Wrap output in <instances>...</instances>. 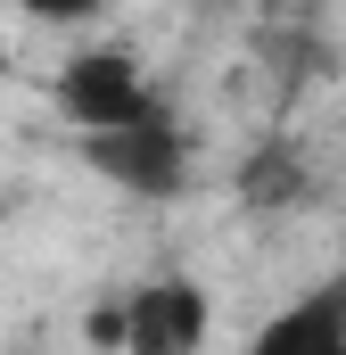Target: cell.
Returning <instances> with one entry per match:
<instances>
[{
  "instance_id": "1",
  "label": "cell",
  "mask_w": 346,
  "mask_h": 355,
  "mask_svg": "<svg viewBox=\"0 0 346 355\" xmlns=\"http://www.w3.org/2000/svg\"><path fill=\"white\" fill-rule=\"evenodd\" d=\"M75 141H83L91 174H107L116 190H132V198H181L190 174H198V132L173 107L140 116V124H116V132H75Z\"/></svg>"
},
{
  "instance_id": "2",
  "label": "cell",
  "mask_w": 346,
  "mask_h": 355,
  "mask_svg": "<svg viewBox=\"0 0 346 355\" xmlns=\"http://www.w3.org/2000/svg\"><path fill=\"white\" fill-rule=\"evenodd\" d=\"M157 107H165V99L149 91V75H140L132 50H75V58L58 67V116H66L75 132H116V124L157 116Z\"/></svg>"
},
{
  "instance_id": "3",
  "label": "cell",
  "mask_w": 346,
  "mask_h": 355,
  "mask_svg": "<svg viewBox=\"0 0 346 355\" xmlns=\"http://www.w3.org/2000/svg\"><path fill=\"white\" fill-rule=\"evenodd\" d=\"M132 306V347L124 355H198L215 331V297L198 272H149L140 289H124Z\"/></svg>"
},
{
  "instance_id": "4",
  "label": "cell",
  "mask_w": 346,
  "mask_h": 355,
  "mask_svg": "<svg viewBox=\"0 0 346 355\" xmlns=\"http://www.w3.org/2000/svg\"><path fill=\"white\" fill-rule=\"evenodd\" d=\"M248 355H346V272L297 289L256 339H248Z\"/></svg>"
},
{
  "instance_id": "5",
  "label": "cell",
  "mask_w": 346,
  "mask_h": 355,
  "mask_svg": "<svg viewBox=\"0 0 346 355\" xmlns=\"http://www.w3.org/2000/svg\"><path fill=\"white\" fill-rule=\"evenodd\" d=\"M231 190H239V207L248 215H297V207H313V157L297 149V141H256L248 157H239V174H231Z\"/></svg>"
},
{
  "instance_id": "6",
  "label": "cell",
  "mask_w": 346,
  "mask_h": 355,
  "mask_svg": "<svg viewBox=\"0 0 346 355\" xmlns=\"http://www.w3.org/2000/svg\"><path fill=\"white\" fill-rule=\"evenodd\" d=\"M83 347L91 355H124L132 347V306L124 297H91L83 306Z\"/></svg>"
},
{
  "instance_id": "7",
  "label": "cell",
  "mask_w": 346,
  "mask_h": 355,
  "mask_svg": "<svg viewBox=\"0 0 346 355\" xmlns=\"http://www.w3.org/2000/svg\"><path fill=\"white\" fill-rule=\"evenodd\" d=\"M8 8H25V17H42V25H91L107 0H8Z\"/></svg>"
},
{
  "instance_id": "8",
  "label": "cell",
  "mask_w": 346,
  "mask_h": 355,
  "mask_svg": "<svg viewBox=\"0 0 346 355\" xmlns=\"http://www.w3.org/2000/svg\"><path fill=\"white\" fill-rule=\"evenodd\" d=\"M0 17H8V0H0ZM0 75H8V25H0Z\"/></svg>"
}]
</instances>
